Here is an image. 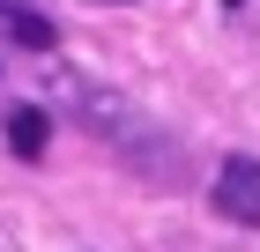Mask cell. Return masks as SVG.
<instances>
[{
	"label": "cell",
	"instance_id": "obj_1",
	"mask_svg": "<svg viewBox=\"0 0 260 252\" xmlns=\"http://www.w3.org/2000/svg\"><path fill=\"white\" fill-rule=\"evenodd\" d=\"M216 215L260 230V163H253V156H231V163L216 171Z\"/></svg>",
	"mask_w": 260,
	"mask_h": 252
},
{
	"label": "cell",
	"instance_id": "obj_2",
	"mask_svg": "<svg viewBox=\"0 0 260 252\" xmlns=\"http://www.w3.org/2000/svg\"><path fill=\"white\" fill-rule=\"evenodd\" d=\"M8 149L15 156H45V112L38 104H15L8 112Z\"/></svg>",
	"mask_w": 260,
	"mask_h": 252
},
{
	"label": "cell",
	"instance_id": "obj_3",
	"mask_svg": "<svg viewBox=\"0 0 260 252\" xmlns=\"http://www.w3.org/2000/svg\"><path fill=\"white\" fill-rule=\"evenodd\" d=\"M0 22H8V38H22L30 52H45V45H52V22H45V15H22V8H0Z\"/></svg>",
	"mask_w": 260,
	"mask_h": 252
},
{
	"label": "cell",
	"instance_id": "obj_4",
	"mask_svg": "<svg viewBox=\"0 0 260 252\" xmlns=\"http://www.w3.org/2000/svg\"><path fill=\"white\" fill-rule=\"evenodd\" d=\"M223 8H245V0H223Z\"/></svg>",
	"mask_w": 260,
	"mask_h": 252
}]
</instances>
